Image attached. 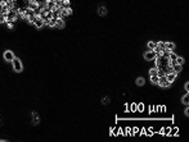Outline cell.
<instances>
[{
    "mask_svg": "<svg viewBox=\"0 0 189 142\" xmlns=\"http://www.w3.org/2000/svg\"><path fill=\"white\" fill-rule=\"evenodd\" d=\"M185 92H189V82H185Z\"/></svg>",
    "mask_w": 189,
    "mask_h": 142,
    "instance_id": "cell-30",
    "label": "cell"
},
{
    "mask_svg": "<svg viewBox=\"0 0 189 142\" xmlns=\"http://www.w3.org/2000/svg\"><path fill=\"white\" fill-rule=\"evenodd\" d=\"M18 19V14L17 12H15V8L13 10H9L8 14H7V22H15Z\"/></svg>",
    "mask_w": 189,
    "mask_h": 142,
    "instance_id": "cell-3",
    "label": "cell"
},
{
    "mask_svg": "<svg viewBox=\"0 0 189 142\" xmlns=\"http://www.w3.org/2000/svg\"><path fill=\"white\" fill-rule=\"evenodd\" d=\"M135 111H136V104L129 105V113H135Z\"/></svg>",
    "mask_w": 189,
    "mask_h": 142,
    "instance_id": "cell-15",
    "label": "cell"
},
{
    "mask_svg": "<svg viewBox=\"0 0 189 142\" xmlns=\"http://www.w3.org/2000/svg\"><path fill=\"white\" fill-rule=\"evenodd\" d=\"M179 75V73H175V72H171V73H166L165 74V77H166V80H167L170 83H172L175 80H176V77Z\"/></svg>",
    "mask_w": 189,
    "mask_h": 142,
    "instance_id": "cell-5",
    "label": "cell"
},
{
    "mask_svg": "<svg viewBox=\"0 0 189 142\" xmlns=\"http://www.w3.org/2000/svg\"><path fill=\"white\" fill-rule=\"evenodd\" d=\"M62 4H63V8H71V1L70 0H63Z\"/></svg>",
    "mask_w": 189,
    "mask_h": 142,
    "instance_id": "cell-18",
    "label": "cell"
},
{
    "mask_svg": "<svg viewBox=\"0 0 189 142\" xmlns=\"http://www.w3.org/2000/svg\"><path fill=\"white\" fill-rule=\"evenodd\" d=\"M184 114H185V116H188V115H189V108H188V105H187V108H185Z\"/></svg>",
    "mask_w": 189,
    "mask_h": 142,
    "instance_id": "cell-31",
    "label": "cell"
},
{
    "mask_svg": "<svg viewBox=\"0 0 189 142\" xmlns=\"http://www.w3.org/2000/svg\"><path fill=\"white\" fill-rule=\"evenodd\" d=\"M0 23H7V15L0 13Z\"/></svg>",
    "mask_w": 189,
    "mask_h": 142,
    "instance_id": "cell-23",
    "label": "cell"
},
{
    "mask_svg": "<svg viewBox=\"0 0 189 142\" xmlns=\"http://www.w3.org/2000/svg\"><path fill=\"white\" fill-rule=\"evenodd\" d=\"M72 14V8H63L61 10V15L62 17H68Z\"/></svg>",
    "mask_w": 189,
    "mask_h": 142,
    "instance_id": "cell-7",
    "label": "cell"
},
{
    "mask_svg": "<svg viewBox=\"0 0 189 142\" xmlns=\"http://www.w3.org/2000/svg\"><path fill=\"white\" fill-rule=\"evenodd\" d=\"M13 1H14V3H15V1H17V0H13Z\"/></svg>",
    "mask_w": 189,
    "mask_h": 142,
    "instance_id": "cell-33",
    "label": "cell"
},
{
    "mask_svg": "<svg viewBox=\"0 0 189 142\" xmlns=\"http://www.w3.org/2000/svg\"><path fill=\"white\" fill-rule=\"evenodd\" d=\"M7 27L9 30H13L14 28V22H7Z\"/></svg>",
    "mask_w": 189,
    "mask_h": 142,
    "instance_id": "cell-26",
    "label": "cell"
},
{
    "mask_svg": "<svg viewBox=\"0 0 189 142\" xmlns=\"http://www.w3.org/2000/svg\"><path fill=\"white\" fill-rule=\"evenodd\" d=\"M48 26H49V27H55V26H57V19H55V18H50Z\"/></svg>",
    "mask_w": 189,
    "mask_h": 142,
    "instance_id": "cell-14",
    "label": "cell"
},
{
    "mask_svg": "<svg viewBox=\"0 0 189 142\" xmlns=\"http://www.w3.org/2000/svg\"><path fill=\"white\" fill-rule=\"evenodd\" d=\"M162 132H163V134H170V128H165Z\"/></svg>",
    "mask_w": 189,
    "mask_h": 142,
    "instance_id": "cell-28",
    "label": "cell"
},
{
    "mask_svg": "<svg viewBox=\"0 0 189 142\" xmlns=\"http://www.w3.org/2000/svg\"><path fill=\"white\" fill-rule=\"evenodd\" d=\"M157 47L161 49V50H163V49H165V41H157Z\"/></svg>",
    "mask_w": 189,
    "mask_h": 142,
    "instance_id": "cell-19",
    "label": "cell"
},
{
    "mask_svg": "<svg viewBox=\"0 0 189 142\" xmlns=\"http://www.w3.org/2000/svg\"><path fill=\"white\" fill-rule=\"evenodd\" d=\"M144 82H145V81H144V78H143V77H139V78L136 80V84H138V86H143Z\"/></svg>",
    "mask_w": 189,
    "mask_h": 142,
    "instance_id": "cell-21",
    "label": "cell"
},
{
    "mask_svg": "<svg viewBox=\"0 0 189 142\" xmlns=\"http://www.w3.org/2000/svg\"><path fill=\"white\" fill-rule=\"evenodd\" d=\"M98 14L99 15H106L107 14V8L104 5H99L98 7Z\"/></svg>",
    "mask_w": 189,
    "mask_h": 142,
    "instance_id": "cell-9",
    "label": "cell"
},
{
    "mask_svg": "<svg viewBox=\"0 0 189 142\" xmlns=\"http://www.w3.org/2000/svg\"><path fill=\"white\" fill-rule=\"evenodd\" d=\"M157 86H160V87H162V88H167V87H170L171 86V83L166 80V77L165 75H161V77H158V82H157Z\"/></svg>",
    "mask_w": 189,
    "mask_h": 142,
    "instance_id": "cell-2",
    "label": "cell"
},
{
    "mask_svg": "<svg viewBox=\"0 0 189 142\" xmlns=\"http://www.w3.org/2000/svg\"><path fill=\"white\" fill-rule=\"evenodd\" d=\"M175 62H176V64H180V65H183V64H184V58H181V56H178Z\"/></svg>",
    "mask_w": 189,
    "mask_h": 142,
    "instance_id": "cell-22",
    "label": "cell"
},
{
    "mask_svg": "<svg viewBox=\"0 0 189 142\" xmlns=\"http://www.w3.org/2000/svg\"><path fill=\"white\" fill-rule=\"evenodd\" d=\"M150 75H157V68H156V67L152 68V69L149 71V77H150Z\"/></svg>",
    "mask_w": 189,
    "mask_h": 142,
    "instance_id": "cell-24",
    "label": "cell"
},
{
    "mask_svg": "<svg viewBox=\"0 0 189 142\" xmlns=\"http://www.w3.org/2000/svg\"><path fill=\"white\" fill-rule=\"evenodd\" d=\"M144 59H145L147 62L154 60V59H156V53H154V50H148L147 53H144Z\"/></svg>",
    "mask_w": 189,
    "mask_h": 142,
    "instance_id": "cell-4",
    "label": "cell"
},
{
    "mask_svg": "<svg viewBox=\"0 0 189 142\" xmlns=\"http://www.w3.org/2000/svg\"><path fill=\"white\" fill-rule=\"evenodd\" d=\"M108 101H109L108 97H104V102H103V104H106V105H107V104H108Z\"/></svg>",
    "mask_w": 189,
    "mask_h": 142,
    "instance_id": "cell-32",
    "label": "cell"
},
{
    "mask_svg": "<svg viewBox=\"0 0 189 142\" xmlns=\"http://www.w3.org/2000/svg\"><path fill=\"white\" fill-rule=\"evenodd\" d=\"M64 26H66V23H64V21H63V18H58V19H57L55 28H64Z\"/></svg>",
    "mask_w": 189,
    "mask_h": 142,
    "instance_id": "cell-10",
    "label": "cell"
},
{
    "mask_svg": "<svg viewBox=\"0 0 189 142\" xmlns=\"http://www.w3.org/2000/svg\"><path fill=\"white\" fill-rule=\"evenodd\" d=\"M0 7H1V8H7V0H1V1H0Z\"/></svg>",
    "mask_w": 189,
    "mask_h": 142,
    "instance_id": "cell-27",
    "label": "cell"
},
{
    "mask_svg": "<svg viewBox=\"0 0 189 142\" xmlns=\"http://www.w3.org/2000/svg\"><path fill=\"white\" fill-rule=\"evenodd\" d=\"M12 65H13L14 72H17V73H21V72L23 71V65H22V62H21V59H18V58H14L13 60H12Z\"/></svg>",
    "mask_w": 189,
    "mask_h": 142,
    "instance_id": "cell-1",
    "label": "cell"
},
{
    "mask_svg": "<svg viewBox=\"0 0 189 142\" xmlns=\"http://www.w3.org/2000/svg\"><path fill=\"white\" fill-rule=\"evenodd\" d=\"M181 68H183V65H180V64H175L174 67H172V72H175V73H179V72H181Z\"/></svg>",
    "mask_w": 189,
    "mask_h": 142,
    "instance_id": "cell-13",
    "label": "cell"
},
{
    "mask_svg": "<svg viewBox=\"0 0 189 142\" xmlns=\"http://www.w3.org/2000/svg\"><path fill=\"white\" fill-rule=\"evenodd\" d=\"M14 58H15V56L13 54V51H10V50H7V51L4 53V60L5 62H12Z\"/></svg>",
    "mask_w": 189,
    "mask_h": 142,
    "instance_id": "cell-6",
    "label": "cell"
},
{
    "mask_svg": "<svg viewBox=\"0 0 189 142\" xmlns=\"http://www.w3.org/2000/svg\"><path fill=\"white\" fill-rule=\"evenodd\" d=\"M170 132H171L170 134H178V133H176V132H178V128H175V129H170Z\"/></svg>",
    "mask_w": 189,
    "mask_h": 142,
    "instance_id": "cell-29",
    "label": "cell"
},
{
    "mask_svg": "<svg viewBox=\"0 0 189 142\" xmlns=\"http://www.w3.org/2000/svg\"><path fill=\"white\" fill-rule=\"evenodd\" d=\"M150 82H152L153 84H157V82H158V75H150Z\"/></svg>",
    "mask_w": 189,
    "mask_h": 142,
    "instance_id": "cell-20",
    "label": "cell"
},
{
    "mask_svg": "<svg viewBox=\"0 0 189 142\" xmlns=\"http://www.w3.org/2000/svg\"><path fill=\"white\" fill-rule=\"evenodd\" d=\"M147 46H148V50H154L157 46V41H149L147 44Z\"/></svg>",
    "mask_w": 189,
    "mask_h": 142,
    "instance_id": "cell-11",
    "label": "cell"
},
{
    "mask_svg": "<svg viewBox=\"0 0 189 142\" xmlns=\"http://www.w3.org/2000/svg\"><path fill=\"white\" fill-rule=\"evenodd\" d=\"M143 110H144L143 104H136V111H143Z\"/></svg>",
    "mask_w": 189,
    "mask_h": 142,
    "instance_id": "cell-25",
    "label": "cell"
},
{
    "mask_svg": "<svg viewBox=\"0 0 189 142\" xmlns=\"http://www.w3.org/2000/svg\"><path fill=\"white\" fill-rule=\"evenodd\" d=\"M176 58H178V55L175 54V51H171L169 55V60H176Z\"/></svg>",
    "mask_w": 189,
    "mask_h": 142,
    "instance_id": "cell-17",
    "label": "cell"
},
{
    "mask_svg": "<svg viewBox=\"0 0 189 142\" xmlns=\"http://www.w3.org/2000/svg\"><path fill=\"white\" fill-rule=\"evenodd\" d=\"M165 49H169L171 51L175 50V44L174 42H170V41H165Z\"/></svg>",
    "mask_w": 189,
    "mask_h": 142,
    "instance_id": "cell-8",
    "label": "cell"
},
{
    "mask_svg": "<svg viewBox=\"0 0 189 142\" xmlns=\"http://www.w3.org/2000/svg\"><path fill=\"white\" fill-rule=\"evenodd\" d=\"M181 102L184 104V105H188V104H189V93H188V92H185V95L183 96Z\"/></svg>",
    "mask_w": 189,
    "mask_h": 142,
    "instance_id": "cell-12",
    "label": "cell"
},
{
    "mask_svg": "<svg viewBox=\"0 0 189 142\" xmlns=\"http://www.w3.org/2000/svg\"><path fill=\"white\" fill-rule=\"evenodd\" d=\"M170 53H171V50H169V49H163V50H162V56H163V58H169Z\"/></svg>",
    "mask_w": 189,
    "mask_h": 142,
    "instance_id": "cell-16",
    "label": "cell"
}]
</instances>
